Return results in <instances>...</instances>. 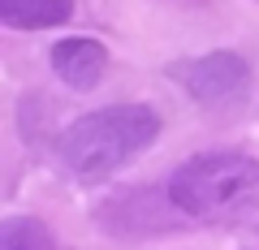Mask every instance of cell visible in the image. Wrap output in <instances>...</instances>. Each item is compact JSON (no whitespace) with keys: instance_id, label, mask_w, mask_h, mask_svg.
I'll list each match as a JSON object with an SVG mask.
<instances>
[{"instance_id":"277c9868","label":"cell","mask_w":259,"mask_h":250,"mask_svg":"<svg viewBox=\"0 0 259 250\" xmlns=\"http://www.w3.org/2000/svg\"><path fill=\"white\" fill-rule=\"evenodd\" d=\"M100 224L108 233H121V237H143V233H164L182 220L173 203H168L164 185H130L121 194H112L108 203H100Z\"/></svg>"},{"instance_id":"3957f363","label":"cell","mask_w":259,"mask_h":250,"mask_svg":"<svg viewBox=\"0 0 259 250\" xmlns=\"http://www.w3.org/2000/svg\"><path fill=\"white\" fill-rule=\"evenodd\" d=\"M168 78L182 86L190 99L203 108H229L250 91V61L242 52H203V56H182L168 65Z\"/></svg>"},{"instance_id":"5b68a950","label":"cell","mask_w":259,"mask_h":250,"mask_svg":"<svg viewBox=\"0 0 259 250\" xmlns=\"http://www.w3.org/2000/svg\"><path fill=\"white\" fill-rule=\"evenodd\" d=\"M52 74L74 91H95L108 74V47L95 35H69L52 43Z\"/></svg>"},{"instance_id":"6da1fadb","label":"cell","mask_w":259,"mask_h":250,"mask_svg":"<svg viewBox=\"0 0 259 250\" xmlns=\"http://www.w3.org/2000/svg\"><path fill=\"white\" fill-rule=\"evenodd\" d=\"M156 138H160L156 108H147V104H112V108H95L87 117H78L74 125H65L56 134V160L65 164L69 177L95 185V181H108L112 173H121Z\"/></svg>"},{"instance_id":"52a82bcc","label":"cell","mask_w":259,"mask_h":250,"mask_svg":"<svg viewBox=\"0 0 259 250\" xmlns=\"http://www.w3.org/2000/svg\"><path fill=\"white\" fill-rule=\"evenodd\" d=\"M0 250H56V237L35 216H9L0 220Z\"/></svg>"},{"instance_id":"8992f818","label":"cell","mask_w":259,"mask_h":250,"mask_svg":"<svg viewBox=\"0 0 259 250\" xmlns=\"http://www.w3.org/2000/svg\"><path fill=\"white\" fill-rule=\"evenodd\" d=\"M74 18V0H0V22L13 30H48Z\"/></svg>"},{"instance_id":"7a4b0ae2","label":"cell","mask_w":259,"mask_h":250,"mask_svg":"<svg viewBox=\"0 0 259 250\" xmlns=\"http://www.w3.org/2000/svg\"><path fill=\"white\" fill-rule=\"evenodd\" d=\"M164 190L186 220H242L259 212V160L242 151H199L168 177Z\"/></svg>"}]
</instances>
